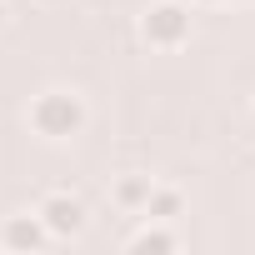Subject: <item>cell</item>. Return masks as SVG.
Listing matches in <instances>:
<instances>
[{
    "label": "cell",
    "mask_w": 255,
    "mask_h": 255,
    "mask_svg": "<svg viewBox=\"0 0 255 255\" xmlns=\"http://www.w3.org/2000/svg\"><path fill=\"white\" fill-rule=\"evenodd\" d=\"M150 175H140V170H130V175H115V185H110V205L115 210H125V215H140L145 210V200H150Z\"/></svg>",
    "instance_id": "obj_5"
},
{
    "label": "cell",
    "mask_w": 255,
    "mask_h": 255,
    "mask_svg": "<svg viewBox=\"0 0 255 255\" xmlns=\"http://www.w3.org/2000/svg\"><path fill=\"white\" fill-rule=\"evenodd\" d=\"M225 5H255V0H225Z\"/></svg>",
    "instance_id": "obj_10"
},
{
    "label": "cell",
    "mask_w": 255,
    "mask_h": 255,
    "mask_svg": "<svg viewBox=\"0 0 255 255\" xmlns=\"http://www.w3.org/2000/svg\"><path fill=\"white\" fill-rule=\"evenodd\" d=\"M5 15H10V10H5V0H0V25H5Z\"/></svg>",
    "instance_id": "obj_8"
},
{
    "label": "cell",
    "mask_w": 255,
    "mask_h": 255,
    "mask_svg": "<svg viewBox=\"0 0 255 255\" xmlns=\"http://www.w3.org/2000/svg\"><path fill=\"white\" fill-rule=\"evenodd\" d=\"M25 125H30V135H40L50 145H65V140H75L90 125V110H85V100L75 90H60L55 85V90H40L25 105Z\"/></svg>",
    "instance_id": "obj_1"
},
{
    "label": "cell",
    "mask_w": 255,
    "mask_h": 255,
    "mask_svg": "<svg viewBox=\"0 0 255 255\" xmlns=\"http://www.w3.org/2000/svg\"><path fill=\"white\" fill-rule=\"evenodd\" d=\"M35 215H40V225L50 230V240H70V235L85 230V200L70 195V190H45V195L35 200Z\"/></svg>",
    "instance_id": "obj_3"
},
{
    "label": "cell",
    "mask_w": 255,
    "mask_h": 255,
    "mask_svg": "<svg viewBox=\"0 0 255 255\" xmlns=\"http://www.w3.org/2000/svg\"><path fill=\"white\" fill-rule=\"evenodd\" d=\"M125 245L130 250H180V235L170 230V220H145Z\"/></svg>",
    "instance_id": "obj_6"
},
{
    "label": "cell",
    "mask_w": 255,
    "mask_h": 255,
    "mask_svg": "<svg viewBox=\"0 0 255 255\" xmlns=\"http://www.w3.org/2000/svg\"><path fill=\"white\" fill-rule=\"evenodd\" d=\"M195 5H225V0H195Z\"/></svg>",
    "instance_id": "obj_9"
},
{
    "label": "cell",
    "mask_w": 255,
    "mask_h": 255,
    "mask_svg": "<svg viewBox=\"0 0 255 255\" xmlns=\"http://www.w3.org/2000/svg\"><path fill=\"white\" fill-rule=\"evenodd\" d=\"M195 35V10L185 5V0H155V5L140 15V40L160 55L170 50H185Z\"/></svg>",
    "instance_id": "obj_2"
},
{
    "label": "cell",
    "mask_w": 255,
    "mask_h": 255,
    "mask_svg": "<svg viewBox=\"0 0 255 255\" xmlns=\"http://www.w3.org/2000/svg\"><path fill=\"white\" fill-rule=\"evenodd\" d=\"M140 215H145V220H175V215H185V195H180L175 185H160V180H155Z\"/></svg>",
    "instance_id": "obj_7"
},
{
    "label": "cell",
    "mask_w": 255,
    "mask_h": 255,
    "mask_svg": "<svg viewBox=\"0 0 255 255\" xmlns=\"http://www.w3.org/2000/svg\"><path fill=\"white\" fill-rule=\"evenodd\" d=\"M0 245H5V250H20V255H35V250L50 245V230L40 225L35 210H25V215H5V225H0Z\"/></svg>",
    "instance_id": "obj_4"
}]
</instances>
